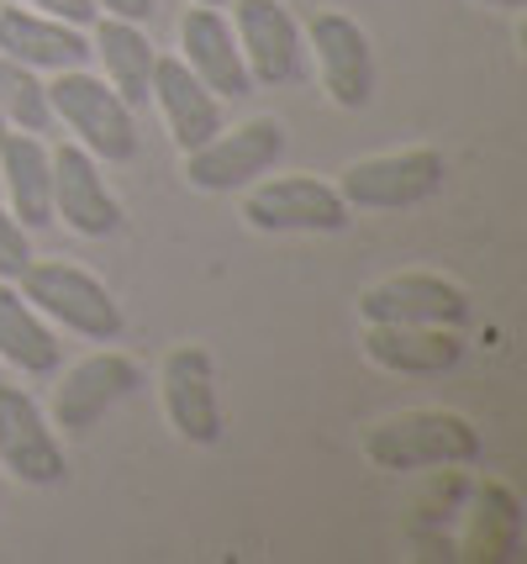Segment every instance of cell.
Segmentation results:
<instances>
[{
  "instance_id": "6da1fadb",
  "label": "cell",
  "mask_w": 527,
  "mask_h": 564,
  "mask_svg": "<svg viewBox=\"0 0 527 564\" xmlns=\"http://www.w3.org/2000/svg\"><path fill=\"white\" fill-rule=\"evenodd\" d=\"M364 459L375 469L406 475V469H470L485 459L480 427L459 412L443 406H417L402 417H385L380 427H370L364 438Z\"/></svg>"
},
{
  "instance_id": "7a4b0ae2",
  "label": "cell",
  "mask_w": 527,
  "mask_h": 564,
  "mask_svg": "<svg viewBox=\"0 0 527 564\" xmlns=\"http://www.w3.org/2000/svg\"><path fill=\"white\" fill-rule=\"evenodd\" d=\"M22 295L43 312L48 322H58L64 333H79L90 344H117L122 338V306L117 295L106 291L101 280L79 264H64V259H32L22 270Z\"/></svg>"
},
{
  "instance_id": "3957f363",
  "label": "cell",
  "mask_w": 527,
  "mask_h": 564,
  "mask_svg": "<svg viewBox=\"0 0 527 564\" xmlns=\"http://www.w3.org/2000/svg\"><path fill=\"white\" fill-rule=\"evenodd\" d=\"M53 117L79 138L85 153H96L101 164H127L138 153V127H132V106H127L101 74L85 69H58L48 85Z\"/></svg>"
},
{
  "instance_id": "277c9868",
  "label": "cell",
  "mask_w": 527,
  "mask_h": 564,
  "mask_svg": "<svg viewBox=\"0 0 527 564\" xmlns=\"http://www.w3.org/2000/svg\"><path fill=\"white\" fill-rule=\"evenodd\" d=\"M285 127L275 117H253V122L232 127V132H217L211 143L190 148L185 153V180L206 191V196H232V191H249L259 174H270L285 159Z\"/></svg>"
},
{
  "instance_id": "5b68a950",
  "label": "cell",
  "mask_w": 527,
  "mask_h": 564,
  "mask_svg": "<svg viewBox=\"0 0 527 564\" xmlns=\"http://www.w3.org/2000/svg\"><path fill=\"white\" fill-rule=\"evenodd\" d=\"M443 174L449 164L438 148H402L349 164L338 180V196L349 200V212H411L443 191Z\"/></svg>"
},
{
  "instance_id": "8992f818",
  "label": "cell",
  "mask_w": 527,
  "mask_h": 564,
  "mask_svg": "<svg viewBox=\"0 0 527 564\" xmlns=\"http://www.w3.org/2000/svg\"><path fill=\"white\" fill-rule=\"evenodd\" d=\"M243 221L259 232H343L353 212L338 196V185H322L311 174H285V180H253L243 196Z\"/></svg>"
},
{
  "instance_id": "52a82bcc",
  "label": "cell",
  "mask_w": 527,
  "mask_h": 564,
  "mask_svg": "<svg viewBox=\"0 0 527 564\" xmlns=\"http://www.w3.org/2000/svg\"><path fill=\"white\" fill-rule=\"evenodd\" d=\"M232 37L249 64V79L264 90L296 85L306 69L301 26L279 0H232Z\"/></svg>"
},
{
  "instance_id": "ba28073f",
  "label": "cell",
  "mask_w": 527,
  "mask_h": 564,
  "mask_svg": "<svg viewBox=\"0 0 527 564\" xmlns=\"http://www.w3.org/2000/svg\"><path fill=\"white\" fill-rule=\"evenodd\" d=\"M359 317L364 322H422V327H470L475 306L470 291L449 274H391L359 295Z\"/></svg>"
},
{
  "instance_id": "9c48e42d",
  "label": "cell",
  "mask_w": 527,
  "mask_h": 564,
  "mask_svg": "<svg viewBox=\"0 0 527 564\" xmlns=\"http://www.w3.org/2000/svg\"><path fill=\"white\" fill-rule=\"evenodd\" d=\"M306 43L317 53V74L322 90L343 111H364L375 100V48L364 37V26L343 17V11H317L306 26Z\"/></svg>"
},
{
  "instance_id": "30bf717a",
  "label": "cell",
  "mask_w": 527,
  "mask_h": 564,
  "mask_svg": "<svg viewBox=\"0 0 527 564\" xmlns=\"http://www.w3.org/2000/svg\"><path fill=\"white\" fill-rule=\"evenodd\" d=\"M158 391H164V412L185 443H222V401H217V369L201 344H179L164 354L158 369Z\"/></svg>"
},
{
  "instance_id": "8fae6325",
  "label": "cell",
  "mask_w": 527,
  "mask_h": 564,
  "mask_svg": "<svg viewBox=\"0 0 527 564\" xmlns=\"http://www.w3.org/2000/svg\"><path fill=\"white\" fill-rule=\"evenodd\" d=\"M138 386H143V365H138L132 354L101 348V354L79 359V365L58 380V391H53V422H58L64 433H85V427H96L117 401H127Z\"/></svg>"
},
{
  "instance_id": "7c38bea8",
  "label": "cell",
  "mask_w": 527,
  "mask_h": 564,
  "mask_svg": "<svg viewBox=\"0 0 527 564\" xmlns=\"http://www.w3.org/2000/svg\"><path fill=\"white\" fill-rule=\"evenodd\" d=\"M0 469H11L22 486H58L69 475L64 448L53 438L48 417L37 412V401L6 380H0Z\"/></svg>"
},
{
  "instance_id": "4fadbf2b",
  "label": "cell",
  "mask_w": 527,
  "mask_h": 564,
  "mask_svg": "<svg viewBox=\"0 0 527 564\" xmlns=\"http://www.w3.org/2000/svg\"><path fill=\"white\" fill-rule=\"evenodd\" d=\"M53 217L79 238H111L122 227V200L106 191L101 159L79 143L53 148Z\"/></svg>"
},
{
  "instance_id": "5bb4252c",
  "label": "cell",
  "mask_w": 527,
  "mask_h": 564,
  "mask_svg": "<svg viewBox=\"0 0 527 564\" xmlns=\"http://www.w3.org/2000/svg\"><path fill=\"white\" fill-rule=\"evenodd\" d=\"M179 58L185 69L201 79L211 96H253L249 64L238 53V37H232V22L222 17V6H190L185 22H179Z\"/></svg>"
},
{
  "instance_id": "9a60e30c",
  "label": "cell",
  "mask_w": 527,
  "mask_h": 564,
  "mask_svg": "<svg viewBox=\"0 0 527 564\" xmlns=\"http://www.w3.org/2000/svg\"><path fill=\"white\" fill-rule=\"evenodd\" d=\"M364 359L391 375H449L464 359L459 327H422V322H364Z\"/></svg>"
},
{
  "instance_id": "2e32d148",
  "label": "cell",
  "mask_w": 527,
  "mask_h": 564,
  "mask_svg": "<svg viewBox=\"0 0 527 564\" xmlns=\"http://www.w3.org/2000/svg\"><path fill=\"white\" fill-rule=\"evenodd\" d=\"M0 53L17 58L26 69H85L90 58V37L79 26L58 22V17H43L32 6H11L0 0Z\"/></svg>"
},
{
  "instance_id": "e0dca14e",
  "label": "cell",
  "mask_w": 527,
  "mask_h": 564,
  "mask_svg": "<svg viewBox=\"0 0 527 564\" xmlns=\"http://www.w3.org/2000/svg\"><path fill=\"white\" fill-rule=\"evenodd\" d=\"M153 100H158L179 153L211 143L222 132V100L185 69V58H153Z\"/></svg>"
},
{
  "instance_id": "ac0fdd59",
  "label": "cell",
  "mask_w": 527,
  "mask_h": 564,
  "mask_svg": "<svg viewBox=\"0 0 527 564\" xmlns=\"http://www.w3.org/2000/svg\"><path fill=\"white\" fill-rule=\"evenodd\" d=\"M0 180H6V212L22 221L26 232L32 227H48L53 221V153L43 148L37 132H6L0 143Z\"/></svg>"
},
{
  "instance_id": "d6986e66",
  "label": "cell",
  "mask_w": 527,
  "mask_h": 564,
  "mask_svg": "<svg viewBox=\"0 0 527 564\" xmlns=\"http://www.w3.org/2000/svg\"><path fill=\"white\" fill-rule=\"evenodd\" d=\"M0 359L17 365L22 375H58L64 365L58 333L11 280H0Z\"/></svg>"
},
{
  "instance_id": "ffe728a7",
  "label": "cell",
  "mask_w": 527,
  "mask_h": 564,
  "mask_svg": "<svg viewBox=\"0 0 527 564\" xmlns=\"http://www.w3.org/2000/svg\"><path fill=\"white\" fill-rule=\"evenodd\" d=\"M90 53H101L106 85H111L132 111H138V106H149V96H153V58H158V53H153L143 22L101 17V22H96V43H90Z\"/></svg>"
},
{
  "instance_id": "44dd1931",
  "label": "cell",
  "mask_w": 527,
  "mask_h": 564,
  "mask_svg": "<svg viewBox=\"0 0 527 564\" xmlns=\"http://www.w3.org/2000/svg\"><path fill=\"white\" fill-rule=\"evenodd\" d=\"M0 117L17 132H48L53 106H48V85L37 79V69H26L17 58L0 53Z\"/></svg>"
},
{
  "instance_id": "7402d4cb",
  "label": "cell",
  "mask_w": 527,
  "mask_h": 564,
  "mask_svg": "<svg viewBox=\"0 0 527 564\" xmlns=\"http://www.w3.org/2000/svg\"><path fill=\"white\" fill-rule=\"evenodd\" d=\"M32 264V243H26V227L6 206H0V280H22V270Z\"/></svg>"
},
{
  "instance_id": "603a6c76",
  "label": "cell",
  "mask_w": 527,
  "mask_h": 564,
  "mask_svg": "<svg viewBox=\"0 0 527 564\" xmlns=\"http://www.w3.org/2000/svg\"><path fill=\"white\" fill-rule=\"evenodd\" d=\"M32 11H43V17H58V22L69 26H90L101 11H96V0H26Z\"/></svg>"
},
{
  "instance_id": "cb8c5ba5",
  "label": "cell",
  "mask_w": 527,
  "mask_h": 564,
  "mask_svg": "<svg viewBox=\"0 0 527 564\" xmlns=\"http://www.w3.org/2000/svg\"><path fill=\"white\" fill-rule=\"evenodd\" d=\"M96 11H106V17H122V22H149L153 0H96Z\"/></svg>"
},
{
  "instance_id": "d4e9b609",
  "label": "cell",
  "mask_w": 527,
  "mask_h": 564,
  "mask_svg": "<svg viewBox=\"0 0 527 564\" xmlns=\"http://www.w3.org/2000/svg\"><path fill=\"white\" fill-rule=\"evenodd\" d=\"M480 6H496V11H523L527 0H480Z\"/></svg>"
},
{
  "instance_id": "484cf974",
  "label": "cell",
  "mask_w": 527,
  "mask_h": 564,
  "mask_svg": "<svg viewBox=\"0 0 527 564\" xmlns=\"http://www.w3.org/2000/svg\"><path fill=\"white\" fill-rule=\"evenodd\" d=\"M6 132H11V127H6V117H0V143H6Z\"/></svg>"
},
{
  "instance_id": "4316f807",
  "label": "cell",
  "mask_w": 527,
  "mask_h": 564,
  "mask_svg": "<svg viewBox=\"0 0 527 564\" xmlns=\"http://www.w3.org/2000/svg\"><path fill=\"white\" fill-rule=\"evenodd\" d=\"M196 6H227V0H196Z\"/></svg>"
}]
</instances>
